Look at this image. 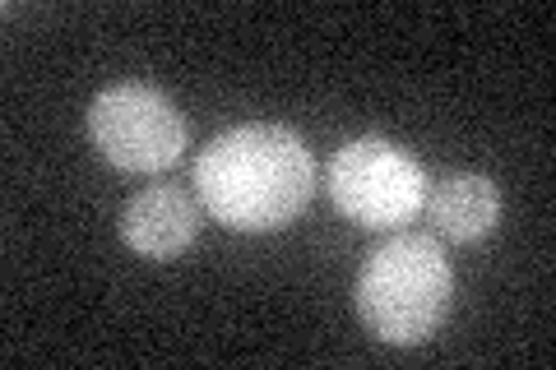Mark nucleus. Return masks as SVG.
Wrapping results in <instances>:
<instances>
[{
	"instance_id": "obj_1",
	"label": "nucleus",
	"mask_w": 556,
	"mask_h": 370,
	"mask_svg": "<svg viewBox=\"0 0 556 370\" xmlns=\"http://www.w3.org/2000/svg\"><path fill=\"white\" fill-rule=\"evenodd\" d=\"M195 190L204 214L232 232H278L316 195V157L288 126L251 120L200 153Z\"/></svg>"
},
{
	"instance_id": "obj_2",
	"label": "nucleus",
	"mask_w": 556,
	"mask_h": 370,
	"mask_svg": "<svg viewBox=\"0 0 556 370\" xmlns=\"http://www.w3.org/2000/svg\"><path fill=\"white\" fill-rule=\"evenodd\" d=\"M455 273L437 237L427 232H394L362 259L353 302L357 315L380 343L413 347L427 343L450 315Z\"/></svg>"
},
{
	"instance_id": "obj_3",
	"label": "nucleus",
	"mask_w": 556,
	"mask_h": 370,
	"mask_svg": "<svg viewBox=\"0 0 556 370\" xmlns=\"http://www.w3.org/2000/svg\"><path fill=\"white\" fill-rule=\"evenodd\" d=\"M329 200L343 218H353L371 232H394L413 222L427 204V171L417 167L408 149L390 139H353L329 157Z\"/></svg>"
},
{
	"instance_id": "obj_4",
	"label": "nucleus",
	"mask_w": 556,
	"mask_h": 370,
	"mask_svg": "<svg viewBox=\"0 0 556 370\" xmlns=\"http://www.w3.org/2000/svg\"><path fill=\"white\" fill-rule=\"evenodd\" d=\"M89 139L121 171H163L186 149V116L153 84H112L89 107Z\"/></svg>"
},
{
	"instance_id": "obj_5",
	"label": "nucleus",
	"mask_w": 556,
	"mask_h": 370,
	"mask_svg": "<svg viewBox=\"0 0 556 370\" xmlns=\"http://www.w3.org/2000/svg\"><path fill=\"white\" fill-rule=\"evenodd\" d=\"M200 237V204L181 186H149L121 208V241L144 259H177Z\"/></svg>"
},
{
	"instance_id": "obj_6",
	"label": "nucleus",
	"mask_w": 556,
	"mask_h": 370,
	"mask_svg": "<svg viewBox=\"0 0 556 370\" xmlns=\"http://www.w3.org/2000/svg\"><path fill=\"white\" fill-rule=\"evenodd\" d=\"M427 214L450 241H478L501 222V186L478 171H450L427 186Z\"/></svg>"
}]
</instances>
